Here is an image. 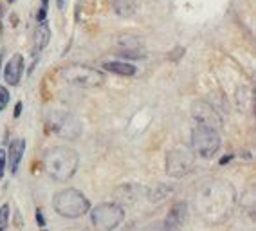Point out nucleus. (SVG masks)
Masks as SVG:
<instances>
[{"mask_svg":"<svg viewBox=\"0 0 256 231\" xmlns=\"http://www.w3.org/2000/svg\"><path fill=\"white\" fill-rule=\"evenodd\" d=\"M11 2H13V0H11Z\"/></svg>","mask_w":256,"mask_h":231,"instance_id":"obj_27","label":"nucleus"},{"mask_svg":"<svg viewBox=\"0 0 256 231\" xmlns=\"http://www.w3.org/2000/svg\"><path fill=\"white\" fill-rule=\"evenodd\" d=\"M110 6L118 16L121 18H128L136 13V2L134 0H110Z\"/></svg>","mask_w":256,"mask_h":231,"instance_id":"obj_16","label":"nucleus"},{"mask_svg":"<svg viewBox=\"0 0 256 231\" xmlns=\"http://www.w3.org/2000/svg\"><path fill=\"white\" fill-rule=\"evenodd\" d=\"M50 40V28L47 22L38 24L36 31H34V52H42L49 46Z\"/></svg>","mask_w":256,"mask_h":231,"instance_id":"obj_15","label":"nucleus"},{"mask_svg":"<svg viewBox=\"0 0 256 231\" xmlns=\"http://www.w3.org/2000/svg\"><path fill=\"white\" fill-rule=\"evenodd\" d=\"M124 220V210L121 204L101 202L90 210V222L98 231H114Z\"/></svg>","mask_w":256,"mask_h":231,"instance_id":"obj_7","label":"nucleus"},{"mask_svg":"<svg viewBox=\"0 0 256 231\" xmlns=\"http://www.w3.org/2000/svg\"><path fill=\"white\" fill-rule=\"evenodd\" d=\"M42 231H47V230H42Z\"/></svg>","mask_w":256,"mask_h":231,"instance_id":"obj_26","label":"nucleus"},{"mask_svg":"<svg viewBox=\"0 0 256 231\" xmlns=\"http://www.w3.org/2000/svg\"><path fill=\"white\" fill-rule=\"evenodd\" d=\"M222 139H220L218 130L210 128V126L195 125L192 130V152L198 158L210 159L220 150Z\"/></svg>","mask_w":256,"mask_h":231,"instance_id":"obj_6","label":"nucleus"},{"mask_svg":"<svg viewBox=\"0 0 256 231\" xmlns=\"http://www.w3.org/2000/svg\"><path fill=\"white\" fill-rule=\"evenodd\" d=\"M47 10H49V0H42L40 10H38V13H36V22L38 24L46 22V18H47Z\"/></svg>","mask_w":256,"mask_h":231,"instance_id":"obj_18","label":"nucleus"},{"mask_svg":"<svg viewBox=\"0 0 256 231\" xmlns=\"http://www.w3.org/2000/svg\"><path fill=\"white\" fill-rule=\"evenodd\" d=\"M186 220H188V204L182 200V202H175L170 208L168 215H166L164 222H162V226L172 231H180L184 224H186Z\"/></svg>","mask_w":256,"mask_h":231,"instance_id":"obj_11","label":"nucleus"},{"mask_svg":"<svg viewBox=\"0 0 256 231\" xmlns=\"http://www.w3.org/2000/svg\"><path fill=\"white\" fill-rule=\"evenodd\" d=\"M52 208L65 218H78L90 212V202L76 188H65L52 197Z\"/></svg>","mask_w":256,"mask_h":231,"instance_id":"obj_3","label":"nucleus"},{"mask_svg":"<svg viewBox=\"0 0 256 231\" xmlns=\"http://www.w3.org/2000/svg\"><path fill=\"white\" fill-rule=\"evenodd\" d=\"M192 116L193 120L197 121V125L202 126H210V128H215L220 132L222 128V118L218 116V112L213 108L208 102H193L192 105Z\"/></svg>","mask_w":256,"mask_h":231,"instance_id":"obj_9","label":"nucleus"},{"mask_svg":"<svg viewBox=\"0 0 256 231\" xmlns=\"http://www.w3.org/2000/svg\"><path fill=\"white\" fill-rule=\"evenodd\" d=\"M4 231H6V230H4Z\"/></svg>","mask_w":256,"mask_h":231,"instance_id":"obj_28","label":"nucleus"},{"mask_svg":"<svg viewBox=\"0 0 256 231\" xmlns=\"http://www.w3.org/2000/svg\"><path fill=\"white\" fill-rule=\"evenodd\" d=\"M234 206V192L228 182L210 180L195 195V208L206 222H222Z\"/></svg>","mask_w":256,"mask_h":231,"instance_id":"obj_1","label":"nucleus"},{"mask_svg":"<svg viewBox=\"0 0 256 231\" xmlns=\"http://www.w3.org/2000/svg\"><path fill=\"white\" fill-rule=\"evenodd\" d=\"M60 76L65 84L78 88H98L105 84V74L83 64L65 65L64 69L60 70Z\"/></svg>","mask_w":256,"mask_h":231,"instance_id":"obj_4","label":"nucleus"},{"mask_svg":"<svg viewBox=\"0 0 256 231\" xmlns=\"http://www.w3.org/2000/svg\"><path fill=\"white\" fill-rule=\"evenodd\" d=\"M20 112H22V103H16V108H14V118H18Z\"/></svg>","mask_w":256,"mask_h":231,"instance_id":"obj_23","label":"nucleus"},{"mask_svg":"<svg viewBox=\"0 0 256 231\" xmlns=\"http://www.w3.org/2000/svg\"><path fill=\"white\" fill-rule=\"evenodd\" d=\"M36 222L40 224V226H44L46 224V220H44V213H42V210H36Z\"/></svg>","mask_w":256,"mask_h":231,"instance_id":"obj_22","label":"nucleus"},{"mask_svg":"<svg viewBox=\"0 0 256 231\" xmlns=\"http://www.w3.org/2000/svg\"><path fill=\"white\" fill-rule=\"evenodd\" d=\"M65 2H67V0H56V6H58V10H64Z\"/></svg>","mask_w":256,"mask_h":231,"instance_id":"obj_24","label":"nucleus"},{"mask_svg":"<svg viewBox=\"0 0 256 231\" xmlns=\"http://www.w3.org/2000/svg\"><path fill=\"white\" fill-rule=\"evenodd\" d=\"M119 54L124 58H142L144 56V46L138 36L132 34H123L118 38Z\"/></svg>","mask_w":256,"mask_h":231,"instance_id":"obj_10","label":"nucleus"},{"mask_svg":"<svg viewBox=\"0 0 256 231\" xmlns=\"http://www.w3.org/2000/svg\"><path fill=\"white\" fill-rule=\"evenodd\" d=\"M10 204H2L0 206V231L8 230V226H10Z\"/></svg>","mask_w":256,"mask_h":231,"instance_id":"obj_17","label":"nucleus"},{"mask_svg":"<svg viewBox=\"0 0 256 231\" xmlns=\"http://www.w3.org/2000/svg\"><path fill=\"white\" fill-rule=\"evenodd\" d=\"M80 166V156L69 146H52L44 156V168L50 179L65 182L74 177Z\"/></svg>","mask_w":256,"mask_h":231,"instance_id":"obj_2","label":"nucleus"},{"mask_svg":"<svg viewBox=\"0 0 256 231\" xmlns=\"http://www.w3.org/2000/svg\"><path fill=\"white\" fill-rule=\"evenodd\" d=\"M103 67L108 72H114L118 76H126V78H130V76L138 72V67L128 64V62H106V64H103Z\"/></svg>","mask_w":256,"mask_h":231,"instance_id":"obj_14","label":"nucleus"},{"mask_svg":"<svg viewBox=\"0 0 256 231\" xmlns=\"http://www.w3.org/2000/svg\"><path fill=\"white\" fill-rule=\"evenodd\" d=\"M24 152H26V139H22V138L13 139V141L10 143V150L6 152V159H8V162H10L11 174H16V172H18V166L24 158Z\"/></svg>","mask_w":256,"mask_h":231,"instance_id":"obj_13","label":"nucleus"},{"mask_svg":"<svg viewBox=\"0 0 256 231\" xmlns=\"http://www.w3.org/2000/svg\"><path fill=\"white\" fill-rule=\"evenodd\" d=\"M6 168H8V159H6V150H0V179L4 177Z\"/></svg>","mask_w":256,"mask_h":231,"instance_id":"obj_20","label":"nucleus"},{"mask_svg":"<svg viewBox=\"0 0 256 231\" xmlns=\"http://www.w3.org/2000/svg\"><path fill=\"white\" fill-rule=\"evenodd\" d=\"M24 67H26V64H24V56L20 54V52H16V54L11 56L10 62H8V64H6V67H4L6 84L11 85V87L18 85L20 80H22Z\"/></svg>","mask_w":256,"mask_h":231,"instance_id":"obj_12","label":"nucleus"},{"mask_svg":"<svg viewBox=\"0 0 256 231\" xmlns=\"http://www.w3.org/2000/svg\"><path fill=\"white\" fill-rule=\"evenodd\" d=\"M8 103H10V90L0 85V112L8 106Z\"/></svg>","mask_w":256,"mask_h":231,"instance_id":"obj_19","label":"nucleus"},{"mask_svg":"<svg viewBox=\"0 0 256 231\" xmlns=\"http://www.w3.org/2000/svg\"><path fill=\"white\" fill-rule=\"evenodd\" d=\"M2 56H4V54H2V52H0V69H2Z\"/></svg>","mask_w":256,"mask_h":231,"instance_id":"obj_25","label":"nucleus"},{"mask_svg":"<svg viewBox=\"0 0 256 231\" xmlns=\"http://www.w3.org/2000/svg\"><path fill=\"white\" fill-rule=\"evenodd\" d=\"M46 125L52 134L64 139H78L83 130L78 118L62 108H52L46 112Z\"/></svg>","mask_w":256,"mask_h":231,"instance_id":"obj_5","label":"nucleus"},{"mask_svg":"<svg viewBox=\"0 0 256 231\" xmlns=\"http://www.w3.org/2000/svg\"><path fill=\"white\" fill-rule=\"evenodd\" d=\"M193 168H195V154L188 148L177 146L166 156V172L175 179L188 176Z\"/></svg>","mask_w":256,"mask_h":231,"instance_id":"obj_8","label":"nucleus"},{"mask_svg":"<svg viewBox=\"0 0 256 231\" xmlns=\"http://www.w3.org/2000/svg\"><path fill=\"white\" fill-rule=\"evenodd\" d=\"M144 231H172V230H168V228H164L162 224H154V226H150V228H146Z\"/></svg>","mask_w":256,"mask_h":231,"instance_id":"obj_21","label":"nucleus"}]
</instances>
